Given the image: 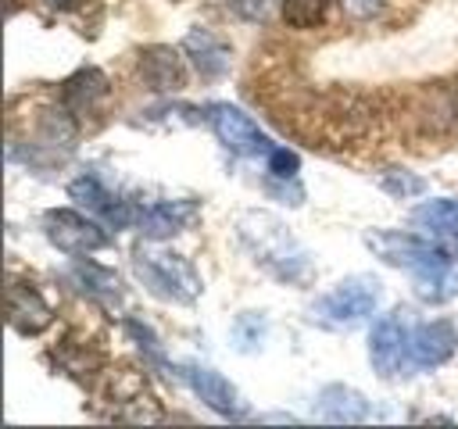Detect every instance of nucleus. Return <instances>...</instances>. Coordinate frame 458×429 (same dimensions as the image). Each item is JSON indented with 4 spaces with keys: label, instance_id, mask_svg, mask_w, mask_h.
Segmentation results:
<instances>
[{
    "label": "nucleus",
    "instance_id": "f257e3e1",
    "mask_svg": "<svg viewBox=\"0 0 458 429\" xmlns=\"http://www.w3.org/2000/svg\"><path fill=\"white\" fill-rule=\"evenodd\" d=\"M369 250L383 257L386 265L408 268L415 275V293L422 300H447L458 293V257H451L444 247L397 229H372L365 236Z\"/></svg>",
    "mask_w": 458,
    "mask_h": 429
},
{
    "label": "nucleus",
    "instance_id": "f03ea898",
    "mask_svg": "<svg viewBox=\"0 0 458 429\" xmlns=\"http://www.w3.org/2000/svg\"><path fill=\"white\" fill-rule=\"evenodd\" d=\"M236 232L243 240V247L250 250V257L276 279L283 282H304L311 275V261L308 250L297 243V236L268 211H247L236 222Z\"/></svg>",
    "mask_w": 458,
    "mask_h": 429
},
{
    "label": "nucleus",
    "instance_id": "7ed1b4c3",
    "mask_svg": "<svg viewBox=\"0 0 458 429\" xmlns=\"http://www.w3.org/2000/svg\"><path fill=\"white\" fill-rule=\"evenodd\" d=\"M136 275L150 286V293L175 300V304H193L200 297V275L197 268L172 250H140L136 257Z\"/></svg>",
    "mask_w": 458,
    "mask_h": 429
},
{
    "label": "nucleus",
    "instance_id": "20e7f679",
    "mask_svg": "<svg viewBox=\"0 0 458 429\" xmlns=\"http://www.w3.org/2000/svg\"><path fill=\"white\" fill-rule=\"evenodd\" d=\"M379 297H383L379 279L351 275V279H340L329 293H322L315 300V318L326 322V325H336V329H351L379 307Z\"/></svg>",
    "mask_w": 458,
    "mask_h": 429
},
{
    "label": "nucleus",
    "instance_id": "39448f33",
    "mask_svg": "<svg viewBox=\"0 0 458 429\" xmlns=\"http://www.w3.org/2000/svg\"><path fill=\"white\" fill-rule=\"evenodd\" d=\"M208 122L215 129V136L240 157H268L272 154V139L233 104H211L208 107Z\"/></svg>",
    "mask_w": 458,
    "mask_h": 429
},
{
    "label": "nucleus",
    "instance_id": "423d86ee",
    "mask_svg": "<svg viewBox=\"0 0 458 429\" xmlns=\"http://www.w3.org/2000/svg\"><path fill=\"white\" fill-rule=\"evenodd\" d=\"M43 225H47V240L64 254H89V250H104L111 243V236L93 218H86L79 211H68V207L47 211Z\"/></svg>",
    "mask_w": 458,
    "mask_h": 429
},
{
    "label": "nucleus",
    "instance_id": "0eeeda50",
    "mask_svg": "<svg viewBox=\"0 0 458 429\" xmlns=\"http://www.w3.org/2000/svg\"><path fill=\"white\" fill-rule=\"evenodd\" d=\"M408 343H411V336H408V325H404L401 311L397 315H383L372 325V336H369L372 368L379 375H397L401 365H404V358H408Z\"/></svg>",
    "mask_w": 458,
    "mask_h": 429
},
{
    "label": "nucleus",
    "instance_id": "6e6552de",
    "mask_svg": "<svg viewBox=\"0 0 458 429\" xmlns=\"http://www.w3.org/2000/svg\"><path fill=\"white\" fill-rule=\"evenodd\" d=\"M7 322L21 336H36L54 322V311L32 282H11L7 286Z\"/></svg>",
    "mask_w": 458,
    "mask_h": 429
},
{
    "label": "nucleus",
    "instance_id": "1a4fd4ad",
    "mask_svg": "<svg viewBox=\"0 0 458 429\" xmlns=\"http://www.w3.org/2000/svg\"><path fill=\"white\" fill-rule=\"evenodd\" d=\"M175 375H179L211 411H218V415H225V418L240 415V397H236L233 383L222 379L215 368H204V365H179Z\"/></svg>",
    "mask_w": 458,
    "mask_h": 429
},
{
    "label": "nucleus",
    "instance_id": "9d476101",
    "mask_svg": "<svg viewBox=\"0 0 458 429\" xmlns=\"http://www.w3.org/2000/svg\"><path fill=\"white\" fill-rule=\"evenodd\" d=\"M454 347H458V332L451 322H422L411 332L408 358L415 368H437L454 354Z\"/></svg>",
    "mask_w": 458,
    "mask_h": 429
},
{
    "label": "nucleus",
    "instance_id": "9b49d317",
    "mask_svg": "<svg viewBox=\"0 0 458 429\" xmlns=\"http://www.w3.org/2000/svg\"><path fill=\"white\" fill-rule=\"evenodd\" d=\"M193 218H197L193 200H157V204H147L136 214V225L147 240H165V236H175V232L190 229Z\"/></svg>",
    "mask_w": 458,
    "mask_h": 429
},
{
    "label": "nucleus",
    "instance_id": "f8f14e48",
    "mask_svg": "<svg viewBox=\"0 0 458 429\" xmlns=\"http://www.w3.org/2000/svg\"><path fill=\"white\" fill-rule=\"evenodd\" d=\"M182 50L204 79H218L229 72V43L211 29H190L182 39Z\"/></svg>",
    "mask_w": 458,
    "mask_h": 429
},
{
    "label": "nucleus",
    "instance_id": "ddd939ff",
    "mask_svg": "<svg viewBox=\"0 0 458 429\" xmlns=\"http://www.w3.org/2000/svg\"><path fill=\"white\" fill-rule=\"evenodd\" d=\"M68 197H72L75 204L97 211V214H100L107 225H114V229H122V225L132 222V207L122 204V200H114L93 175H79V179H72V182H68Z\"/></svg>",
    "mask_w": 458,
    "mask_h": 429
},
{
    "label": "nucleus",
    "instance_id": "4468645a",
    "mask_svg": "<svg viewBox=\"0 0 458 429\" xmlns=\"http://www.w3.org/2000/svg\"><path fill=\"white\" fill-rule=\"evenodd\" d=\"M140 72H143L147 86L157 89V93H179L186 86L182 57L172 46H147L140 54Z\"/></svg>",
    "mask_w": 458,
    "mask_h": 429
},
{
    "label": "nucleus",
    "instance_id": "2eb2a0df",
    "mask_svg": "<svg viewBox=\"0 0 458 429\" xmlns=\"http://www.w3.org/2000/svg\"><path fill=\"white\" fill-rule=\"evenodd\" d=\"M104 97H107V75H104L100 68H82V72H75V75L64 82V89H61V104H64L68 111H75V114L93 111Z\"/></svg>",
    "mask_w": 458,
    "mask_h": 429
},
{
    "label": "nucleus",
    "instance_id": "dca6fc26",
    "mask_svg": "<svg viewBox=\"0 0 458 429\" xmlns=\"http://www.w3.org/2000/svg\"><path fill=\"white\" fill-rule=\"evenodd\" d=\"M318 415L326 422H369L372 418V408L351 386H326L318 393Z\"/></svg>",
    "mask_w": 458,
    "mask_h": 429
},
{
    "label": "nucleus",
    "instance_id": "f3484780",
    "mask_svg": "<svg viewBox=\"0 0 458 429\" xmlns=\"http://www.w3.org/2000/svg\"><path fill=\"white\" fill-rule=\"evenodd\" d=\"M111 415H114L118 422H132V425H154V422H161V418H165L161 404H157V400H154L147 390H140L132 400L118 404Z\"/></svg>",
    "mask_w": 458,
    "mask_h": 429
},
{
    "label": "nucleus",
    "instance_id": "a211bd4d",
    "mask_svg": "<svg viewBox=\"0 0 458 429\" xmlns=\"http://www.w3.org/2000/svg\"><path fill=\"white\" fill-rule=\"evenodd\" d=\"M329 0H283V21L290 29H311L326 18Z\"/></svg>",
    "mask_w": 458,
    "mask_h": 429
},
{
    "label": "nucleus",
    "instance_id": "6ab92c4d",
    "mask_svg": "<svg viewBox=\"0 0 458 429\" xmlns=\"http://www.w3.org/2000/svg\"><path fill=\"white\" fill-rule=\"evenodd\" d=\"M261 340H265V318L254 315V311H243L233 322V343H236V350H258Z\"/></svg>",
    "mask_w": 458,
    "mask_h": 429
},
{
    "label": "nucleus",
    "instance_id": "aec40b11",
    "mask_svg": "<svg viewBox=\"0 0 458 429\" xmlns=\"http://www.w3.org/2000/svg\"><path fill=\"white\" fill-rule=\"evenodd\" d=\"M140 390H147V375H140L136 368H118L114 375H111V386H107V397H114V408L118 404H125V400H132ZM111 408V411H114Z\"/></svg>",
    "mask_w": 458,
    "mask_h": 429
},
{
    "label": "nucleus",
    "instance_id": "412c9836",
    "mask_svg": "<svg viewBox=\"0 0 458 429\" xmlns=\"http://www.w3.org/2000/svg\"><path fill=\"white\" fill-rule=\"evenodd\" d=\"M75 279L86 282L82 290H89V293H118V275L107 272V268H97V265H75Z\"/></svg>",
    "mask_w": 458,
    "mask_h": 429
},
{
    "label": "nucleus",
    "instance_id": "4be33fe9",
    "mask_svg": "<svg viewBox=\"0 0 458 429\" xmlns=\"http://www.w3.org/2000/svg\"><path fill=\"white\" fill-rule=\"evenodd\" d=\"M57 361H61L72 375H79V379H86V375H93V372L100 368V354H93V350H75V347H61V350H57Z\"/></svg>",
    "mask_w": 458,
    "mask_h": 429
},
{
    "label": "nucleus",
    "instance_id": "5701e85b",
    "mask_svg": "<svg viewBox=\"0 0 458 429\" xmlns=\"http://www.w3.org/2000/svg\"><path fill=\"white\" fill-rule=\"evenodd\" d=\"M379 186L390 193V197H419L422 189H426V182L419 179V175H408V172H383L379 175Z\"/></svg>",
    "mask_w": 458,
    "mask_h": 429
},
{
    "label": "nucleus",
    "instance_id": "b1692460",
    "mask_svg": "<svg viewBox=\"0 0 458 429\" xmlns=\"http://www.w3.org/2000/svg\"><path fill=\"white\" fill-rule=\"evenodd\" d=\"M297 154L293 150H283V147H272V154H268V172L272 175H279V179H293L297 175Z\"/></svg>",
    "mask_w": 458,
    "mask_h": 429
},
{
    "label": "nucleus",
    "instance_id": "393cba45",
    "mask_svg": "<svg viewBox=\"0 0 458 429\" xmlns=\"http://www.w3.org/2000/svg\"><path fill=\"white\" fill-rule=\"evenodd\" d=\"M344 7H347V14H354V18H372V14L383 7V0H344Z\"/></svg>",
    "mask_w": 458,
    "mask_h": 429
},
{
    "label": "nucleus",
    "instance_id": "a878e982",
    "mask_svg": "<svg viewBox=\"0 0 458 429\" xmlns=\"http://www.w3.org/2000/svg\"><path fill=\"white\" fill-rule=\"evenodd\" d=\"M233 7H236L243 18H261V11H265V0H233Z\"/></svg>",
    "mask_w": 458,
    "mask_h": 429
},
{
    "label": "nucleus",
    "instance_id": "bb28decb",
    "mask_svg": "<svg viewBox=\"0 0 458 429\" xmlns=\"http://www.w3.org/2000/svg\"><path fill=\"white\" fill-rule=\"evenodd\" d=\"M50 7H57V11H72V7H79L82 0H47Z\"/></svg>",
    "mask_w": 458,
    "mask_h": 429
},
{
    "label": "nucleus",
    "instance_id": "cd10ccee",
    "mask_svg": "<svg viewBox=\"0 0 458 429\" xmlns=\"http://www.w3.org/2000/svg\"><path fill=\"white\" fill-rule=\"evenodd\" d=\"M454 104H458V86H454Z\"/></svg>",
    "mask_w": 458,
    "mask_h": 429
}]
</instances>
